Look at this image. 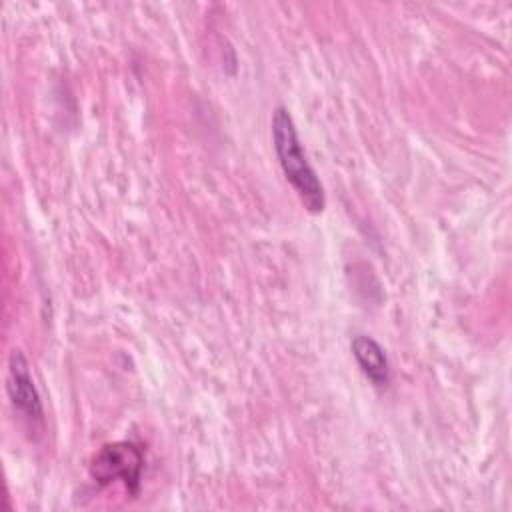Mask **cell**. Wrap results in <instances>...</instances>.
I'll return each instance as SVG.
<instances>
[{"label": "cell", "mask_w": 512, "mask_h": 512, "mask_svg": "<svg viewBox=\"0 0 512 512\" xmlns=\"http://www.w3.org/2000/svg\"><path fill=\"white\" fill-rule=\"evenodd\" d=\"M144 470V452L134 442H112L102 446L90 464V476L98 484L120 480L126 490L136 496Z\"/></svg>", "instance_id": "7a4b0ae2"}, {"label": "cell", "mask_w": 512, "mask_h": 512, "mask_svg": "<svg viewBox=\"0 0 512 512\" xmlns=\"http://www.w3.org/2000/svg\"><path fill=\"white\" fill-rule=\"evenodd\" d=\"M8 396L16 410H20L30 420H42L44 408L40 394L34 386L28 360L20 350H12L8 358V380H6Z\"/></svg>", "instance_id": "3957f363"}, {"label": "cell", "mask_w": 512, "mask_h": 512, "mask_svg": "<svg viewBox=\"0 0 512 512\" xmlns=\"http://www.w3.org/2000/svg\"><path fill=\"white\" fill-rule=\"evenodd\" d=\"M352 356L362 370V374L374 384V386H386L390 380V362L384 352V348L366 334H356L350 342Z\"/></svg>", "instance_id": "277c9868"}, {"label": "cell", "mask_w": 512, "mask_h": 512, "mask_svg": "<svg viewBox=\"0 0 512 512\" xmlns=\"http://www.w3.org/2000/svg\"><path fill=\"white\" fill-rule=\"evenodd\" d=\"M272 142L278 164L284 172V178L290 182L300 202L310 214H320L326 208L324 186L308 162L296 124L290 112L284 106H278L272 114Z\"/></svg>", "instance_id": "6da1fadb"}]
</instances>
